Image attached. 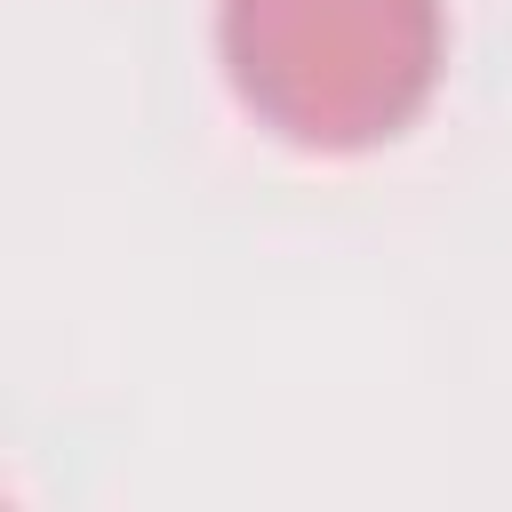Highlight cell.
I'll list each match as a JSON object with an SVG mask.
<instances>
[{"mask_svg":"<svg viewBox=\"0 0 512 512\" xmlns=\"http://www.w3.org/2000/svg\"><path fill=\"white\" fill-rule=\"evenodd\" d=\"M224 72L240 104L304 152H368L400 136L440 80V0H224Z\"/></svg>","mask_w":512,"mask_h":512,"instance_id":"obj_1","label":"cell"}]
</instances>
